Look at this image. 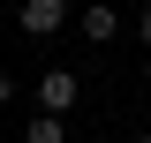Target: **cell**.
I'll list each match as a JSON object with an SVG mask.
<instances>
[{
	"label": "cell",
	"instance_id": "277c9868",
	"mask_svg": "<svg viewBox=\"0 0 151 143\" xmlns=\"http://www.w3.org/2000/svg\"><path fill=\"white\" fill-rule=\"evenodd\" d=\"M23 143H76V136H68V121L38 113V121H23Z\"/></svg>",
	"mask_w": 151,
	"mask_h": 143
},
{
	"label": "cell",
	"instance_id": "7a4b0ae2",
	"mask_svg": "<svg viewBox=\"0 0 151 143\" xmlns=\"http://www.w3.org/2000/svg\"><path fill=\"white\" fill-rule=\"evenodd\" d=\"M60 23H68V0H23L15 8V30L23 38H53Z\"/></svg>",
	"mask_w": 151,
	"mask_h": 143
},
{
	"label": "cell",
	"instance_id": "3957f363",
	"mask_svg": "<svg viewBox=\"0 0 151 143\" xmlns=\"http://www.w3.org/2000/svg\"><path fill=\"white\" fill-rule=\"evenodd\" d=\"M83 38H91V45H113V38H121V15H113V8H83Z\"/></svg>",
	"mask_w": 151,
	"mask_h": 143
},
{
	"label": "cell",
	"instance_id": "52a82bcc",
	"mask_svg": "<svg viewBox=\"0 0 151 143\" xmlns=\"http://www.w3.org/2000/svg\"><path fill=\"white\" fill-rule=\"evenodd\" d=\"M136 143H151V136H136Z\"/></svg>",
	"mask_w": 151,
	"mask_h": 143
},
{
	"label": "cell",
	"instance_id": "5b68a950",
	"mask_svg": "<svg viewBox=\"0 0 151 143\" xmlns=\"http://www.w3.org/2000/svg\"><path fill=\"white\" fill-rule=\"evenodd\" d=\"M136 45H151V8H136Z\"/></svg>",
	"mask_w": 151,
	"mask_h": 143
},
{
	"label": "cell",
	"instance_id": "ba28073f",
	"mask_svg": "<svg viewBox=\"0 0 151 143\" xmlns=\"http://www.w3.org/2000/svg\"><path fill=\"white\" fill-rule=\"evenodd\" d=\"M76 143H83V136H76Z\"/></svg>",
	"mask_w": 151,
	"mask_h": 143
},
{
	"label": "cell",
	"instance_id": "8992f818",
	"mask_svg": "<svg viewBox=\"0 0 151 143\" xmlns=\"http://www.w3.org/2000/svg\"><path fill=\"white\" fill-rule=\"evenodd\" d=\"M0 106H15V75H8V68H0Z\"/></svg>",
	"mask_w": 151,
	"mask_h": 143
},
{
	"label": "cell",
	"instance_id": "6da1fadb",
	"mask_svg": "<svg viewBox=\"0 0 151 143\" xmlns=\"http://www.w3.org/2000/svg\"><path fill=\"white\" fill-rule=\"evenodd\" d=\"M76 98H83V83H76V68H45L38 75V113H53V121H68Z\"/></svg>",
	"mask_w": 151,
	"mask_h": 143
}]
</instances>
